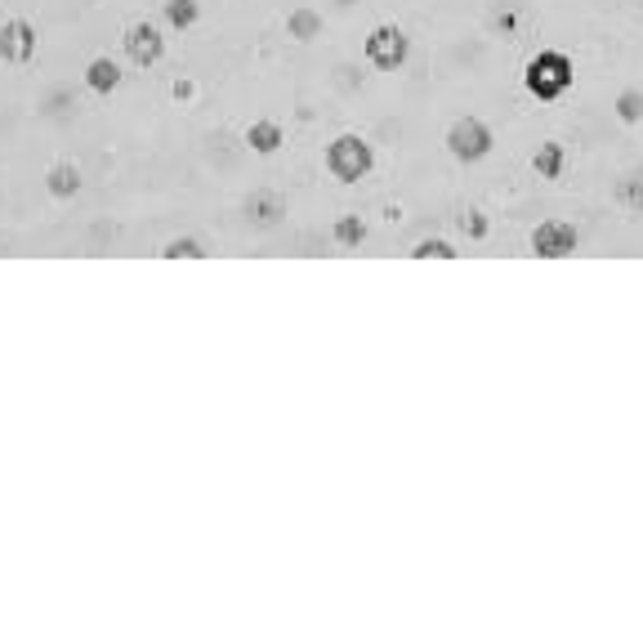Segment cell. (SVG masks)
<instances>
[{
	"instance_id": "13",
	"label": "cell",
	"mask_w": 643,
	"mask_h": 639,
	"mask_svg": "<svg viewBox=\"0 0 643 639\" xmlns=\"http://www.w3.org/2000/svg\"><path fill=\"white\" fill-rule=\"evenodd\" d=\"M536 175L541 179H559L563 175V143H541V152L532 157Z\"/></svg>"
},
{
	"instance_id": "17",
	"label": "cell",
	"mask_w": 643,
	"mask_h": 639,
	"mask_svg": "<svg viewBox=\"0 0 643 639\" xmlns=\"http://www.w3.org/2000/svg\"><path fill=\"white\" fill-rule=\"evenodd\" d=\"M411 255H416V260H456V246L443 242V237H429V242H420Z\"/></svg>"
},
{
	"instance_id": "18",
	"label": "cell",
	"mask_w": 643,
	"mask_h": 639,
	"mask_svg": "<svg viewBox=\"0 0 643 639\" xmlns=\"http://www.w3.org/2000/svg\"><path fill=\"white\" fill-rule=\"evenodd\" d=\"M617 112H621V121H626V126H635V121L643 117V94L639 90H626L617 99Z\"/></svg>"
},
{
	"instance_id": "16",
	"label": "cell",
	"mask_w": 643,
	"mask_h": 639,
	"mask_svg": "<svg viewBox=\"0 0 643 639\" xmlns=\"http://www.w3.org/2000/svg\"><path fill=\"white\" fill-rule=\"evenodd\" d=\"M161 260H206V246L197 237H175V242L161 246Z\"/></svg>"
},
{
	"instance_id": "4",
	"label": "cell",
	"mask_w": 643,
	"mask_h": 639,
	"mask_svg": "<svg viewBox=\"0 0 643 639\" xmlns=\"http://www.w3.org/2000/svg\"><path fill=\"white\" fill-rule=\"evenodd\" d=\"M447 152H451L456 161H483L487 152H492V130H487V121H478V117L451 121V130H447Z\"/></svg>"
},
{
	"instance_id": "1",
	"label": "cell",
	"mask_w": 643,
	"mask_h": 639,
	"mask_svg": "<svg viewBox=\"0 0 643 639\" xmlns=\"http://www.w3.org/2000/svg\"><path fill=\"white\" fill-rule=\"evenodd\" d=\"M527 90L536 94L541 103H550V99H563V94L572 90V81H577V68H572V59L568 54H559V50H541L532 63H527Z\"/></svg>"
},
{
	"instance_id": "6",
	"label": "cell",
	"mask_w": 643,
	"mask_h": 639,
	"mask_svg": "<svg viewBox=\"0 0 643 639\" xmlns=\"http://www.w3.org/2000/svg\"><path fill=\"white\" fill-rule=\"evenodd\" d=\"M532 251L545 260H563V255L577 251V228L568 219H545L541 228H532Z\"/></svg>"
},
{
	"instance_id": "3",
	"label": "cell",
	"mask_w": 643,
	"mask_h": 639,
	"mask_svg": "<svg viewBox=\"0 0 643 639\" xmlns=\"http://www.w3.org/2000/svg\"><path fill=\"white\" fill-rule=\"evenodd\" d=\"M407 54H411V41H407V32H402V27H393V23L371 27V36H367V59H371V68L398 72L402 63H407Z\"/></svg>"
},
{
	"instance_id": "14",
	"label": "cell",
	"mask_w": 643,
	"mask_h": 639,
	"mask_svg": "<svg viewBox=\"0 0 643 639\" xmlns=\"http://www.w3.org/2000/svg\"><path fill=\"white\" fill-rule=\"evenodd\" d=\"M201 18V5L197 0H166V23L170 27H179V32H188Z\"/></svg>"
},
{
	"instance_id": "7",
	"label": "cell",
	"mask_w": 643,
	"mask_h": 639,
	"mask_svg": "<svg viewBox=\"0 0 643 639\" xmlns=\"http://www.w3.org/2000/svg\"><path fill=\"white\" fill-rule=\"evenodd\" d=\"M36 41H41V32H36L27 18H9V23L0 27V59L5 63H32Z\"/></svg>"
},
{
	"instance_id": "19",
	"label": "cell",
	"mask_w": 643,
	"mask_h": 639,
	"mask_svg": "<svg viewBox=\"0 0 643 639\" xmlns=\"http://www.w3.org/2000/svg\"><path fill=\"white\" fill-rule=\"evenodd\" d=\"M460 224H465V233H474V237H487V215H483V211H469L465 219H460Z\"/></svg>"
},
{
	"instance_id": "12",
	"label": "cell",
	"mask_w": 643,
	"mask_h": 639,
	"mask_svg": "<svg viewBox=\"0 0 643 639\" xmlns=\"http://www.w3.org/2000/svg\"><path fill=\"white\" fill-rule=\"evenodd\" d=\"M246 211L255 215V224L273 228L277 219H282V211H286V206H282V197H277V193H259V197H251V206H246Z\"/></svg>"
},
{
	"instance_id": "11",
	"label": "cell",
	"mask_w": 643,
	"mask_h": 639,
	"mask_svg": "<svg viewBox=\"0 0 643 639\" xmlns=\"http://www.w3.org/2000/svg\"><path fill=\"white\" fill-rule=\"evenodd\" d=\"M246 143H251L255 152H264V157H268V152L282 148V126H277V121H255V126L246 130Z\"/></svg>"
},
{
	"instance_id": "5",
	"label": "cell",
	"mask_w": 643,
	"mask_h": 639,
	"mask_svg": "<svg viewBox=\"0 0 643 639\" xmlns=\"http://www.w3.org/2000/svg\"><path fill=\"white\" fill-rule=\"evenodd\" d=\"M121 45H126V59L134 63V68H157V63L166 59V36H161L152 23H130Z\"/></svg>"
},
{
	"instance_id": "2",
	"label": "cell",
	"mask_w": 643,
	"mask_h": 639,
	"mask_svg": "<svg viewBox=\"0 0 643 639\" xmlns=\"http://www.w3.org/2000/svg\"><path fill=\"white\" fill-rule=\"evenodd\" d=\"M371 166H376V148H371L362 135H340V139H331V148H326V170H331L340 184L367 179Z\"/></svg>"
},
{
	"instance_id": "8",
	"label": "cell",
	"mask_w": 643,
	"mask_h": 639,
	"mask_svg": "<svg viewBox=\"0 0 643 639\" xmlns=\"http://www.w3.org/2000/svg\"><path fill=\"white\" fill-rule=\"evenodd\" d=\"M45 193L67 202V197L81 193V166L76 161H54L50 170H45Z\"/></svg>"
},
{
	"instance_id": "9",
	"label": "cell",
	"mask_w": 643,
	"mask_h": 639,
	"mask_svg": "<svg viewBox=\"0 0 643 639\" xmlns=\"http://www.w3.org/2000/svg\"><path fill=\"white\" fill-rule=\"evenodd\" d=\"M121 85V68L108 59V54H99V59L85 63V90L90 94H112Z\"/></svg>"
},
{
	"instance_id": "10",
	"label": "cell",
	"mask_w": 643,
	"mask_h": 639,
	"mask_svg": "<svg viewBox=\"0 0 643 639\" xmlns=\"http://www.w3.org/2000/svg\"><path fill=\"white\" fill-rule=\"evenodd\" d=\"M286 32H291V41H300V45L318 41V32H322V14H318L313 5L291 9V18H286Z\"/></svg>"
},
{
	"instance_id": "15",
	"label": "cell",
	"mask_w": 643,
	"mask_h": 639,
	"mask_svg": "<svg viewBox=\"0 0 643 639\" xmlns=\"http://www.w3.org/2000/svg\"><path fill=\"white\" fill-rule=\"evenodd\" d=\"M331 237L340 246H362V237H367V224H362V215H340L331 228Z\"/></svg>"
}]
</instances>
